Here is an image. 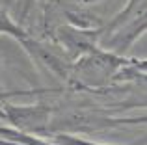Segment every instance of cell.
I'll return each instance as SVG.
<instances>
[{"label": "cell", "mask_w": 147, "mask_h": 145, "mask_svg": "<svg viewBox=\"0 0 147 145\" xmlns=\"http://www.w3.org/2000/svg\"><path fill=\"white\" fill-rule=\"evenodd\" d=\"M130 58L106 50L99 45L91 52L76 58L71 63V71L65 80L71 91H100L115 86V75Z\"/></svg>", "instance_id": "1"}, {"label": "cell", "mask_w": 147, "mask_h": 145, "mask_svg": "<svg viewBox=\"0 0 147 145\" xmlns=\"http://www.w3.org/2000/svg\"><path fill=\"white\" fill-rule=\"evenodd\" d=\"M145 117H115L110 110L97 108V106H71V108L52 110V117L49 123V130L45 134L54 132H71V134H90L100 132L108 128H117L125 125H138L144 123Z\"/></svg>", "instance_id": "2"}, {"label": "cell", "mask_w": 147, "mask_h": 145, "mask_svg": "<svg viewBox=\"0 0 147 145\" xmlns=\"http://www.w3.org/2000/svg\"><path fill=\"white\" fill-rule=\"evenodd\" d=\"M54 106L36 102V104H13L7 99H0V121L26 132V134L45 138Z\"/></svg>", "instance_id": "3"}, {"label": "cell", "mask_w": 147, "mask_h": 145, "mask_svg": "<svg viewBox=\"0 0 147 145\" xmlns=\"http://www.w3.org/2000/svg\"><path fill=\"white\" fill-rule=\"evenodd\" d=\"M19 45H21L22 50L28 54V58L34 62V65H36L37 69L45 71L47 75L61 80V82L67 80L73 62L63 54V50H61L58 45H54L52 41L45 39V37L37 39L32 34L26 36L24 39H21Z\"/></svg>", "instance_id": "4"}, {"label": "cell", "mask_w": 147, "mask_h": 145, "mask_svg": "<svg viewBox=\"0 0 147 145\" xmlns=\"http://www.w3.org/2000/svg\"><path fill=\"white\" fill-rule=\"evenodd\" d=\"M45 39L58 45L63 50V54L71 62H75L76 58H80V56L88 54V52L99 47L100 28H78V26L61 22V24L54 26L52 32Z\"/></svg>", "instance_id": "5"}, {"label": "cell", "mask_w": 147, "mask_h": 145, "mask_svg": "<svg viewBox=\"0 0 147 145\" xmlns=\"http://www.w3.org/2000/svg\"><path fill=\"white\" fill-rule=\"evenodd\" d=\"M145 26H147V21H145V15L134 19V21L127 22V24L119 26L117 30H114L112 34L108 36H102L99 41V45L106 50H112L115 54H121L125 56L127 50L140 39L142 36L145 34Z\"/></svg>", "instance_id": "6"}, {"label": "cell", "mask_w": 147, "mask_h": 145, "mask_svg": "<svg viewBox=\"0 0 147 145\" xmlns=\"http://www.w3.org/2000/svg\"><path fill=\"white\" fill-rule=\"evenodd\" d=\"M142 15H145V0H129L127 6L123 7L112 21L104 22V24L100 26V37L112 34L114 30H117L119 26H123V24H127V22L134 21V19L142 17Z\"/></svg>", "instance_id": "7"}, {"label": "cell", "mask_w": 147, "mask_h": 145, "mask_svg": "<svg viewBox=\"0 0 147 145\" xmlns=\"http://www.w3.org/2000/svg\"><path fill=\"white\" fill-rule=\"evenodd\" d=\"M0 36H7V37H13L15 41H21L24 39L26 36H30V32L22 26V22H17L9 13L7 9H4L0 6Z\"/></svg>", "instance_id": "8"}, {"label": "cell", "mask_w": 147, "mask_h": 145, "mask_svg": "<svg viewBox=\"0 0 147 145\" xmlns=\"http://www.w3.org/2000/svg\"><path fill=\"white\" fill-rule=\"evenodd\" d=\"M45 140L52 142L54 145H106L93 142L90 138H82L78 134H71V132H54V134H49Z\"/></svg>", "instance_id": "9"}, {"label": "cell", "mask_w": 147, "mask_h": 145, "mask_svg": "<svg viewBox=\"0 0 147 145\" xmlns=\"http://www.w3.org/2000/svg\"><path fill=\"white\" fill-rule=\"evenodd\" d=\"M63 4H71V6H78V7H88L95 2H100V0H60Z\"/></svg>", "instance_id": "10"}, {"label": "cell", "mask_w": 147, "mask_h": 145, "mask_svg": "<svg viewBox=\"0 0 147 145\" xmlns=\"http://www.w3.org/2000/svg\"><path fill=\"white\" fill-rule=\"evenodd\" d=\"M37 2H41V0H22V4H24V6H22V9H21V17L26 19V15L30 13V9H32Z\"/></svg>", "instance_id": "11"}, {"label": "cell", "mask_w": 147, "mask_h": 145, "mask_svg": "<svg viewBox=\"0 0 147 145\" xmlns=\"http://www.w3.org/2000/svg\"><path fill=\"white\" fill-rule=\"evenodd\" d=\"M0 145H21V143H15V142H7V140L0 138Z\"/></svg>", "instance_id": "12"}, {"label": "cell", "mask_w": 147, "mask_h": 145, "mask_svg": "<svg viewBox=\"0 0 147 145\" xmlns=\"http://www.w3.org/2000/svg\"><path fill=\"white\" fill-rule=\"evenodd\" d=\"M0 97H9V95H6V93L2 91V86H0Z\"/></svg>", "instance_id": "13"}]
</instances>
